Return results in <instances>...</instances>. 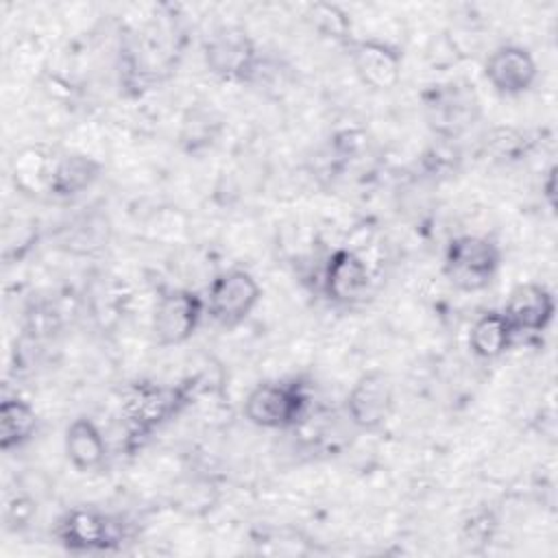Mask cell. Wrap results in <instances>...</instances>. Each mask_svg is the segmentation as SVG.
Listing matches in <instances>:
<instances>
[{
  "label": "cell",
  "mask_w": 558,
  "mask_h": 558,
  "mask_svg": "<svg viewBox=\"0 0 558 558\" xmlns=\"http://www.w3.org/2000/svg\"><path fill=\"white\" fill-rule=\"evenodd\" d=\"M501 266L499 246L484 235H456L442 257V275L460 292L488 288Z\"/></svg>",
  "instance_id": "cell-1"
},
{
  "label": "cell",
  "mask_w": 558,
  "mask_h": 558,
  "mask_svg": "<svg viewBox=\"0 0 558 558\" xmlns=\"http://www.w3.org/2000/svg\"><path fill=\"white\" fill-rule=\"evenodd\" d=\"M307 392L299 381H262L244 399V416L266 429H286L307 410Z\"/></svg>",
  "instance_id": "cell-2"
},
{
  "label": "cell",
  "mask_w": 558,
  "mask_h": 558,
  "mask_svg": "<svg viewBox=\"0 0 558 558\" xmlns=\"http://www.w3.org/2000/svg\"><path fill=\"white\" fill-rule=\"evenodd\" d=\"M262 288L244 268H229L214 277L207 290L205 307L222 327H235L257 307Z\"/></svg>",
  "instance_id": "cell-3"
},
{
  "label": "cell",
  "mask_w": 558,
  "mask_h": 558,
  "mask_svg": "<svg viewBox=\"0 0 558 558\" xmlns=\"http://www.w3.org/2000/svg\"><path fill=\"white\" fill-rule=\"evenodd\" d=\"M205 301L198 292L177 288L159 296L153 312V336L159 347L187 342L201 325Z\"/></svg>",
  "instance_id": "cell-4"
},
{
  "label": "cell",
  "mask_w": 558,
  "mask_h": 558,
  "mask_svg": "<svg viewBox=\"0 0 558 558\" xmlns=\"http://www.w3.org/2000/svg\"><path fill=\"white\" fill-rule=\"evenodd\" d=\"M203 59L214 76L244 81L255 72L257 48L244 28L222 26L205 41Z\"/></svg>",
  "instance_id": "cell-5"
},
{
  "label": "cell",
  "mask_w": 558,
  "mask_h": 558,
  "mask_svg": "<svg viewBox=\"0 0 558 558\" xmlns=\"http://www.w3.org/2000/svg\"><path fill=\"white\" fill-rule=\"evenodd\" d=\"M395 392L386 373L368 371L355 379L347 395V414L360 429H379L392 412Z\"/></svg>",
  "instance_id": "cell-6"
},
{
  "label": "cell",
  "mask_w": 558,
  "mask_h": 558,
  "mask_svg": "<svg viewBox=\"0 0 558 558\" xmlns=\"http://www.w3.org/2000/svg\"><path fill=\"white\" fill-rule=\"evenodd\" d=\"M59 543L72 551L109 549L120 541V525L92 508L68 510L54 530Z\"/></svg>",
  "instance_id": "cell-7"
},
{
  "label": "cell",
  "mask_w": 558,
  "mask_h": 558,
  "mask_svg": "<svg viewBox=\"0 0 558 558\" xmlns=\"http://www.w3.org/2000/svg\"><path fill=\"white\" fill-rule=\"evenodd\" d=\"M425 111L429 126L445 140H451L473 124L477 116V98L469 87L434 85L425 96Z\"/></svg>",
  "instance_id": "cell-8"
},
{
  "label": "cell",
  "mask_w": 558,
  "mask_h": 558,
  "mask_svg": "<svg viewBox=\"0 0 558 558\" xmlns=\"http://www.w3.org/2000/svg\"><path fill=\"white\" fill-rule=\"evenodd\" d=\"M484 76L495 92L504 96H519L534 85L538 65L527 48L519 44H504L488 54Z\"/></svg>",
  "instance_id": "cell-9"
},
{
  "label": "cell",
  "mask_w": 558,
  "mask_h": 558,
  "mask_svg": "<svg viewBox=\"0 0 558 558\" xmlns=\"http://www.w3.org/2000/svg\"><path fill=\"white\" fill-rule=\"evenodd\" d=\"M501 312L514 338L519 333H541L554 318L556 301L543 283H521L510 292Z\"/></svg>",
  "instance_id": "cell-10"
},
{
  "label": "cell",
  "mask_w": 558,
  "mask_h": 558,
  "mask_svg": "<svg viewBox=\"0 0 558 558\" xmlns=\"http://www.w3.org/2000/svg\"><path fill=\"white\" fill-rule=\"evenodd\" d=\"M401 52L386 41H351V63L355 74L373 89H392L401 78Z\"/></svg>",
  "instance_id": "cell-11"
},
{
  "label": "cell",
  "mask_w": 558,
  "mask_h": 558,
  "mask_svg": "<svg viewBox=\"0 0 558 558\" xmlns=\"http://www.w3.org/2000/svg\"><path fill=\"white\" fill-rule=\"evenodd\" d=\"M371 286V272L366 262L351 248H338L329 255L323 290L333 303H353L366 294Z\"/></svg>",
  "instance_id": "cell-12"
},
{
  "label": "cell",
  "mask_w": 558,
  "mask_h": 558,
  "mask_svg": "<svg viewBox=\"0 0 558 558\" xmlns=\"http://www.w3.org/2000/svg\"><path fill=\"white\" fill-rule=\"evenodd\" d=\"M63 447L70 464L81 473L100 469L107 458V442L96 423L87 416H78L68 425Z\"/></svg>",
  "instance_id": "cell-13"
},
{
  "label": "cell",
  "mask_w": 558,
  "mask_h": 558,
  "mask_svg": "<svg viewBox=\"0 0 558 558\" xmlns=\"http://www.w3.org/2000/svg\"><path fill=\"white\" fill-rule=\"evenodd\" d=\"M102 166L87 155H65L54 159L48 194L57 198H70L89 190L100 177Z\"/></svg>",
  "instance_id": "cell-14"
},
{
  "label": "cell",
  "mask_w": 558,
  "mask_h": 558,
  "mask_svg": "<svg viewBox=\"0 0 558 558\" xmlns=\"http://www.w3.org/2000/svg\"><path fill=\"white\" fill-rule=\"evenodd\" d=\"M179 401L183 397L174 388H140L126 403V416L137 432H148L170 416Z\"/></svg>",
  "instance_id": "cell-15"
},
{
  "label": "cell",
  "mask_w": 558,
  "mask_h": 558,
  "mask_svg": "<svg viewBox=\"0 0 558 558\" xmlns=\"http://www.w3.org/2000/svg\"><path fill=\"white\" fill-rule=\"evenodd\" d=\"M512 340L514 333L504 312L497 310L482 314L469 331V349L482 360H497L512 347Z\"/></svg>",
  "instance_id": "cell-16"
},
{
  "label": "cell",
  "mask_w": 558,
  "mask_h": 558,
  "mask_svg": "<svg viewBox=\"0 0 558 558\" xmlns=\"http://www.w3.org/2000/svg\"><path fill=\"white\" fill-rule=\"evenodd\" d=\"M39 418L33 405L20 397H7L0 403V449L13 451L26 445L37 432Z\"/></svg>",
  "instance_id": "cell-17"
},
{
  "label": "cell",
  "mask_w": 558,
  "mask_h": 558,
  "mask_svg": "<svg viewBox=\"0 0 558 558\" xmlns=\"http://www.w3.org/2000/svg\"><path fill=\"white\" fill-rule=\"evenodd\" d=\"M54 159L44 155L39 148H26L13 163L15 185L24 192H48Z\"/></svg>",
  "instance_id": "cell-18"
},
{
  "label": "cell",
  "mask_w": 558,
  "mask_h": 558,
  "mask_svg": "<svg viewBox=\"0 0 558 558\" xmlns=\"http://www.w3.org/2000/svg\"><path fill=\"white\" fill-rule=\"evenodd\" d=\"M466 527H469L466 538H471V541H488V538H490L493 521H490V517L484 512V514H480V517H473L471 523H466Z\"/></svg>",
  "instance_id": "cell-19"
}]
</instances>
